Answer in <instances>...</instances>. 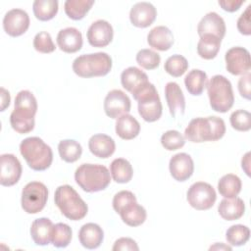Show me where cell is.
<instances>
[{
    "instance_id": "6da1fadb",
    "label": "cell",
    "mask_w": 251,
    "mask_h": 251,
    "mask_svg": "<svg viewBox=\"0 0 251 251\" xmlns=\"http://www.w3.org/2000/svg\"><path fill=\"white\" fill-rule=\"evenodd\" d=\"M37 101L28 90H21L15 98V108L10 115V124L18 133L25 134L34 128Z\"/></svg>"
},
{
    "instance_id": "7a4b0ae2",
    "label": "cell",
    "mask_w": 251,
    "mask_h": 251,
    "mask_svg": "<svg viewBox=\"0 0 251 251\" xmlns=\"http://www.w3.org/2000/svg\"><path fill=\"white\" fill-rule=\"evenodd\" d=\"M226 133V125L223 119L210 116L195 118L190 121L184 130V138L193 143L217 141Z\"/></svg>"
},
{
    "instance_id": "3957f363",
    "label": "cell",
    "mask_w": 251,
    "mask_h": 251,
    "mask_svg": "<svg viewBox=\"0 0 251 251\" xmlns=\"http://www.w3.org/2000/svg\"><path fill=\"white\" fill-rule=\"evenodd\" d=\"M20 152L33 171H45L53 161L51 147L37 136L25 138L20 144Z\"/></svg>"
},
{
    "instance_id": "277c9868",
    "label": "cell",
    "mask_w": 251,
    "mask_h": 251,
    "mask_svg": "<svg viewBox=\"0 0 251 251\" xmlns=\"http://www.w3.org/2000/svg\"><path fill=\"white\" fill-rule=\"evenodd\" d=\"M75 180L85 192H98L111 181L109 170L100 164H81L75 172Z\"/></svg>"
},
{
    "instance_id": "5b68a950",
    "label": "cell",
    "mask_w": 251,
    "mask_h": 251,
    "mask_svg": "<svg viewBox=\"0 0 251 251\" xmlns=\"http://www.w3.org/2000/svg\"><path fill=\"white\" fill-rule=\"evenodd\" d=\"M56 206L61 213L72 221H79L83 219L87 212L88 206L79 194L69 184L57 187L54 195Z\"/></svg>"
},
{
    "instance_id": "8992f818",
    "label": "cell",
    "mask_w": 251,
    "mask_h": 251,
    "mask_svg": "<svg viewBox=\"0 0 251 251\" xmlns=\"http://www.w3.org/2000/svg\"><path fill=\"white\" fill-rule=\"evenodd\" d=\"M72 67L80 77L104 76L112 69V58L106 52L82 54L74 60Z\"/></svg>"
},
{
    "instance_id": "52a82bcc",
    "label": "cell",
    "mask_w": 251,
    "mask_h": 251,
    "mask_svg": "<svg viewBox=\"0 0 251 251\" xmlns=\"http://www.w3.org/2000/svg\"><path fill=\"white\" fill-rule=\"evenodd\" d=\"M207 93L211 108L219 113L227 112L233 105L234 95L230 81L222 75L211 77L207 83Z\"/></svg>"
},
{
    "instance_id": "ba28073f",
    "label": "cell",
    "mask_w": 251,
    "mask_h": 251,
    "mask_svg": "<svg viewBox=\"0 0 251 251\" xmlns=\"http://www.w3.org/2000/svg\"><path fill=\"white\" fill-rule=\"evenodd\" d=\"M138 113L148 123L158 121L162 116V103L158 91L153 83H149L135 98Z\"/></svg>"
},
{
    "instance_id": "9c48e42d",
    "label": "cell",
    "mask_w": 251,
    "mask_h": 251,
    "mask_svg": "<svg viewBox=\"0 0 251 251\" xmlns=\"http://www.w3.org/2000/svg\"><path fill=\"white\" fill-rule=\"evenodd\" d=\"M48 199V189L40 181H30L22 190L21 204L27 214H37L43 210Z\"/></svg>"
},
{
    "instance_id": "30bf717a",
    "label": "cell",
    "mask_w": 251,
    "mask_h": 251,
    "mask_svg": "<svg viewBox=\"0 0 251 251\" xmlns=\"http://www.w3.org/2000/svg\"><path fill=\"white\" fill-rule=\"evenodd\" d=\"M186 199L192 208L204 211L213 207L217 199V194L211 184L204 181H197L188 188Z\"/></svg>"
},
{
    "instance_id": "8fae6325",
    "label": "cell",
    "mask_w": 251,
    "mask_h": 251,
    "mask_svg": "<svg viewBox=\"0 0 251 251\" xmlns=\"http://www.w3.org/2000/svg\"><path fill=\"white\" fill-rule=\"evenodd\" d=\"M226 69L233 75H242L249 73L251 68L250 53L247 49L235 46L228 49L225 55Z\"/></svg>"
},
{
    "instance_id": "7c38bea8",
    "label": "cell",
    "mask_w": 251,
    "mask_h": 251,
    "mask_svg": "<svg viewBox=\"0 0 251 251\" xmlns=\"http://www.w3.org/2000/svg\"><path fill=\"white\" fill-rule=\"evenodd\" d=\"M105 114L111 119H118L122 115L127 114L131 108L129 97L120 89L109 91L104 99Z\"/></svg>"
},
{
    "instance_id": "4fadbf2b",
    "label": "cell",
    "mask_w": 251,
    "mask_h": 251,
    "mask_svg": "<svg viewBox=\"0 0 251 251\" xmlns=\"http://www.w3.org/2000/svg\"><path fill=\"white\" fill-rule=\"evenodd\" d=\"M29 23L28 14L25 10L15 8L5 14L3 18V28L10 36L17 37L28 29Z\"/></svg>"
},
{
    "instance_id": "5bb4252c",
    "label": "cell",
    "mask_w": 251,
    "mask_h": 251,
    "mask_svg": "<svg viewBox=\"0 0 251 251\" xmlns=\"http://www.w3.org/2000/svg\"><path fill=\"white\" fill-rule=\"evenodd\" d=\"M121 83L135 98L150 82L143 71L136 67H128L121 75Z\"/></svg>"
},
{
    "instance_id": "9a60e30c",
    "label": "cell",
    "mask_w": 251,
    "mask_h": 251,
    "mask_svg": "<svg viewBox=\"0 0 251 251\" xmlns=\"http://www.w3.org/2000/svg\"><path fill=\"white\" fill-rule=\"evenodd\" d=\"M0 184L3 186L15 185L20 180L23 172L19 159L13 154H2L0 156Z\"/></svg>"
},
{
    "instance_id": "2e32d148",
    "label": "cell",
    "mask_w": 251,
    "mask_h": 251,
    "mask_svg": "<svg viewBox=\"0 0 251 251\" xmlns=\"http://www.w3.org/2000/svg\"><path fill=\"white\" fill-rule=\"evenodd\" d=\"M86 36L91 46L105 47L113 40V26L105 20H97L88 27Z\"/></svg>"
},
{
    "instance_id": "e0dca14e",
    "label": "cell",
    "mask_w": 251,
    "mask_h": 251,
    "mask_svg": "<svg viewBox=\"0 0 251 251\" xmlns=\"http://www.w3.org/2000/svg\"><path fill=\"white\" fill-rule=\"evenodd\" d=\"M169 169L171 176L176 180L185 181L194 172V163L187 153H177L171 158Z\"/></svg>"
},
{
    "instance_id": "ac0fdd59",
    "label": "cell",
    "mask_w": 251,
    "mask_h": 251,
    "mask_svg": "<svg viewBox=\"0 0 251 251\" xmlns=\"http://www.w3.org/2000/svg\"><path fill=\"white\" fill-rule=\"evenodd\" d=\"M157 17V10L149 2H137L135 3L129 12V20L131 24L136 27H147L151 25Z\"/></svg>"
},
{
    "instance_id": "d6986e66",
    "label": "cell",
    "mask_w": 251,
    "mask_h": 251,
    "mask_svg": "<svg viewBox=\"0 0 251 251\" xmlns=\"http://www.w3.org/2000/svg\"><path fill=\"white\" fill-rule=\"evenodd\" d=\"M226 24L224 19L216 12L207 13L199 22L197 25V32L199 36L204 34H212L220 39L226 35Z\"/></svg>"
},
{
    "instance_id": "ffe728a7",
    "label": "cell",
    "mask_w": 251,
    "mask_h": 251,
    "mask_svg": "<svg viewBox=\"0 0 251 251\" xmlns=\"http://www.w3.org/2000/svg\"><path fill=\"white\" fill-rule=\"evenodd\" d=\"M82 34L73 26L61 29L57 34V44L65 53H75L82 47Z\"/></svg>"
},
{
    "instance_id": "44dd1931",
    "label": "cell",
    "mask_w": 251,
    "mask_h": 251,
    "mask_svg": "<svg viewBox=\"0 0 251 251\" xmlns=\"http://www.w3.org/2000/svg\"><path fill=\"white\" fill-rule=\"evenodd\" d=\"M120 214L123 222L129 226H138L142 225L147 217L146 210L139 205L136 199L127 202L117 212Z\"/></svg>"
},
{
    "instance_id": "7402d4cb",
    "label": "cell",
    "mask_w": 251,
    "mask_h": 251,
    "mask_svg": "<svg viewBox=\"0 0 251 251\" xmlns=\"http://www.w3.org/2000/svg\"><path fill=\"white\" fill-rule=\"evenodd\" d=\"M165 97L170 110V114L173 118H175L177 113H184L185 98L180 86L176 82L170 81L166 84Z\"/></svg>"
},
{
    "instance_id": "603a6c76",
    "label": "cell",
    "mask_w": 251,
    "mask_h": 251,
    "mask_svg": "<svg viewBox=\"0 0 251 251\" xmlns=\"http://www.w3.org/2000/svg\"><path fill=\"white\" fill-rule=\"evenodd\" d=\"M88 148L94 156L106 159L114 154L116 143L111 136L104 133H97L89 138Z\"/></svg>"
},
{
    "instance_id": "cb8c5ba5",
    "label": "cell",
    "mask_w": 251,
    "mask_h": 251,
    "mask_svg": "<svg viewBox=\"0 0 251 251\" xmlns=\"http://www.w3.org/2000/svg\"><path fill=\"white\" fill-rule=\"evenodd\" d=\"M78 239L84 248L96 249L101 245L104 239V231L99 225L87 223L80 227L78 231Z\"/></svg>"
},
{
    "instance_id": "d4e9b609",
    "label": "cell",
    "mask_w": 251,
    "mask_h": 251,
    "mask_svg": "<svg viewBox=\"0 0 251 251\" xmlns=\"http://www.w3.org/2000/svg\"><path fill=\"white\" fill-rule=\"evenodd\" d=\"M147 42L149 46L154 49L167 51L174 44V35L169 27L165 25H158L148 32Z\"/></svg>"
},
{
    "instance_id": "484cf974",
    "label": "cell",
    "mask_w": 251,
    "mask_h": 251,
    "mask_svg": "<svg viewBox=\"0 0 251 251\" xmlns=\"http://www.w3.org/2000/svg\"><path fill=\"white\" fill-rule=\"evenodd\" d=\"M53 223L48 218H39L30 226V236L36 245L45 246L51 242Z\"/></svg>"
},
{
    "instance_id": "4316f807",
    "label": "cell",
    "mask_w": 251,
    "mask_h": 251,
    "mask_svg": "<svg viewBox=\"0 0 251 251\" xmlns=\"http://www.w3.org/2000/svg\"><path fill=\"white\" fill-rule=\"evenodd\" d=\"M218 212L224 220H238L244 215L245 212L244 201L239 197L225 198L220 202L218 206Z\"/></svg>"
},
{
    "instance_id": "83f0119b",
    "label": "cell",
    "mask_w": 251,
    "mask_h": 251,
    "mask_svg": "<svg viewBox=\"0 0 251 251\" xmlns=\"http://www.w3.org/2000/svg\"><path fill=\"white\" fill-rule=\"evenodd\" d=\"M140 131L138 121L129 114L122 115L116 122V133L125 140L135 138Z\"/></svg>"
},
{
    "instance_id": "f1b7e54d",
    "label": "cell",
    "mask_w": 251,
    "mask_h": 251,
    "mask_svg": "<svg viewBox=\"0 0 251 251\" xmlns=\"http://www.w3.org/2000/svg\"><path fill=\"white\" fill-rule=\"evenodd\" d=\"M222 39L212 34H204L200 36L197 43V53L205 60L214 59L221 48Z\"/></svg>"
},
{
    "instance_id": "f546056e",
    "label": "cell",
    "mask_w": 251,
    "mask_h": 251,
    "mask_svg": "<svg viewBox=\"0 0 251 251\" xmlns=\"http://www.w3.org/2000/svg\"><path fill=\"white\" fill-rule=\"evenodd\" d=\"M208 83V76L204 71L193 69L184 77V84L187 91L194 96L201 95Z\"/></svg>"
},
{
    "instance_id": "4dcf8cb0",
    "label": "cell",
    "mask_w": 251,
    "mask_h": 251,
    "mask_svg": "<svg viewBox=\"0 0 251 251\" xmlns=\"http://www.w3.org/2000/svg\"><path fill=\"white\" fill-rule=\"evenodd\" d=\"M110 174L118 183H126L132 178L133 170L130 163L124 158H117L110 165Z\"/></svg>"
},
{
    "instance_id": "1f68e13d",
    "label": "cell",
    "mask_w": 251,
    "mask_h": 251,
    "mask_svg": "<svg viewBox=\"0 0 251 251\" xmlns=\"http://www.w3.org/2000/svg\"><path fill=\"white\" fill-rule=\"evenodd\" d=\"M241 180L233 174H226L223 176L218 182V190L225 198L236 197L241 191Z\"/></svg>"
},
{
    "instance_id": "d6a6232c",
    "label": "cell",
    "mask_w": 251,
    "mask_h": 251,
    "mask_svg": "<svg viewBox=\"0 0 251 251\" xmlns=\"http://www.w3.org/2000/svg\"><path fill=\"white\" fill-rule=\"evenodd\" d=\"M59 4L57 0H35L32 4V10L35 18L46 22L53 19L58 13Z\"/></svg>"
},
{
    "instance_id": "836d02e7",
    "label": "cell",
    "mask_w": 251,
    "mask_h": 251,
    "mask_svg": "<svg viewBox=\"0 0 251 251\" xmlns=\"http://www.w3.org/2000/svg\"><path fill=\"white\" fill-rule=\"evenodd\" d=\"M93 4V0H67L64 4V9L70 19L79 21L84 18Z\"/></svg>"
},
{
    "instance_id": "e575fe53",
    "label": "cell",
    "mask_w": 251,
    "mask_h": 251,
    "mask_svg": "<svg viewBox=\"0 0 251 251\" xmlns=\"http://www.w3.org/2000/svg\"><path fill=\"white\" fill-rule=\"evenodd\" d=\"M58 151L62 160L67 163H74L80 158L82 147L74 139H64L59 142Z\"/></svg>"
},
{
    "instance_id": "d590c367",
    "label": "cell",
    "mask_w": 251,
    "mask_h": 251,
    "mask_svg": "<svg viewBox=\"0 0 251 251\" xmlns=\"http://www.w3.org/2000/svg\"><path fill=\"white\" fill-rule=\"evenodd\" d=\"M250 237V229L243 225H233L229 226L226 232V238L231 246L244 245Z\"/></svg>"
},
{
    "instance_id": "8d00e7d4",
    "label": "cell",
    "mask_w": 251,
    "mask_h": 251,
    "mask_svg": "<svg viewBox=\"0 0 251 251\" xmlns=\"http://www.w3.org/2000/svg\"><path fill=\"white\" fill-rule=\"evenodd\" d=\"M72 235L73 231L69 225L58 223L53 226L51 243L57 248H65L71 243Z\"/></svg>"
},
{
    "instance_id": "74e56055",
    "label": "cell",
    "mask_w": 251,
    "mask_h": 251,
    "mask_svg": "<svg viewBox=\"0 0 251 251\" xmlns=\"http://www.w3.org/2000/svg\"><path fill=\"white\" fill-rule=\"evenodd\" d=\"M165 71L172 76L178 77L182 75L188 69V62L182 55L175 54L170 56L164 66Z\"/></svg>"
},
{
    "instance_id": "f35d334b",
    "label": "cell",
    "mask_w": 251,
    "mask_h": 251,
    "mask_svg": "<svg viewBox=\"0 0 251 251\" xmlns=\"http://www.w3.org/2000/svg\"><path fill=\"white\" fill-rule=\"evenodd\" d=\"M137 64L146 70H154L159 67L161 62L160 55L151 49H141L136 54Z\"/></svg>"
},
{
    "instance_id": "ab89813d",
    "label": "cell",
    "mask_w": 251,
    "mask_h": 251,
    "mask_svg": "<svg viewBox=\"0 0 251 251\" xmlns=\"http://www.w3.org/2000/svg\"><path fill=\"white\" fill-rule=\"evenodd\" d=\"M161 144L162 146L169 150L175 151L184 146L185 138L181 135V133L177 130H167L161 136Z\"/></svg>"
},
{
    "instance_id": "60d3db41",
    "label": "cell",
    "mask_w": 251,
    "mask_h": 251,
    "mask_svg": "<svg viewBox=\"0 0 251 251\" xmlns=\"http://www.w3.org/2000/svg\"><path fill=\"white\" fill-rule=\"evenodd\" d=\"M231 126L238 131H248L251 128V115L246 110H236L229 117Z\"/></svg>"
},
{
    "instance_id": "b9f144b4",
    "label": "cell",
    "mask_w": 251,
    "mask_h": 251,
    "mask_svg": "<svg viewBox=\"0 0 251 251\" xmlns=\"http://www.w3.org/2000/svg\"><path fill=\"white\" fill-rule=\"evenodd\" d=\"M33 47L37 52L44 54L52 53L56 49L52 37L47 31H40L35 34L33 38Z\"/></svg>"
},
{
    "instance_id": "7bdbcfd3",
    "label": "cell",
    "mask_w": 251,
    "mask_h": 251,
    "mask_svg": "<svg viewBox=\"0 0 251 251\" xmlns=\"http://www.w3.org/2000/svg\"><path fill=\"white\" fill-rule=\"evenodd\" d=\"M250 8H251V5H248L245 11L240 15V17L237 20V29L241 34H244V35L251 34Z\"/></svg>"
},
{
    "instance_id": "ee69618b",
    "label": "cell",
    "mask_w": 251,
    "mask_h": 251,
    "mask_svg": "<svg viewBox=\"0 0 251 251\" xmlns=\"http://www.w3.org/2000/svg\"><path fill=\"white\" fill-rule=\"evenodd\" d=\"M112 250L120 251V250H130V251H137L139 247L137 243L129 237H121L117 239L113 245Z\"/></svg>"
},
{
    "instance_id": "f6af8a7d",
    "label": "cell",
    "mask_w": 251,
    "mask_h": 251,
    "mask_svg": "<svg viewBox=\"0 0 251 251\" xmlns=\"http://www.w3.org/2000/svg\"><path fill=\"white\" fill-rule=\"evenodd\" d=\"M250 79H251V75L250 73H247L245 75H242V76L238 80L239 94L245 99H250V94H251Z\"/></svg>"
},
{
    "instance_id": "bcb514c9",
    "label": "cell",
    "mask_w": 251,
    "mask_h": 251,
    "mask_svg": "<svg viewBox=\"0 0 251 251\" xmlns=\"http://www.w3.org/2000/svg\"><path fill=\"white\" fill-rule=\"evenodd\" d=\"M244 2V0H219L218 4L222 7L223 10L231 13L237 11Z\"/></svg>"
},
{
    "instance_id": "7dc6e473",
    "label": "cell",
    "mask_w": 251,
    "mask_h": 251,
    "mask_svg": "<svg viewBox=\"0 0 251 251\" xmlns=\"http://www.w3.org/2000/svg\"><path fill=\"white\" fill-rule=\"evenodd\" d=\"M1 108L0 111H5V109L7 107H9L10 105V101H11V96L8 90H6L4 87H1Z\"/></svg>"
},
{
    "instance_id": "c3c4849f",
    "label": "cell",
    "mask_w": 251,
    "mask_h": 251,
    "mask_svg": "<svg viewBox=\"0 0 251 251\" xmlns=\"http://www.w3.org/2000/svg\"><path fill=\"white\" fill-rule=\"evenodd\" d=\"M249 156H250V153L247 152L241 160V167L248 176H249V168H248L249 167Z\"/></svg>"
},
{
    "instance_id": "681fc988",
    "label": "cell",
    "mask_w": 251,
    "mask_h": 251,
    "mask_svg": "<svg viewBox=\"0 0 251 251\" xmlns=\"http://www.w3.org/2000/svg\"><path fill=\"white\" fill-rule=\"evenodd\" d=\"M209 250H228V251H230L231 247L228 245H226L225 243L220 242V243H215L214 245H212L209 248Z\"/></svg>"
}]
</instances>
